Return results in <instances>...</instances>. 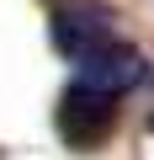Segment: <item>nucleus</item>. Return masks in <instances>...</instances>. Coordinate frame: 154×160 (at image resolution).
<instances>
[{
    "instance_id": "f03ea898",
    "label": "nucleus",
    "mask_w": 154,
    "mask_h": 160,
    "mask_svg": "<svg viewBox=\"0 0 154 160\" xmlns=\"http://www.w3.org/2000/svg\"><path fill=\"white\" fill-rule=\"evenodd\" d=\"M143 75H149L143 53H138L133 43H122L117 32H112L106 43H96V48H85L80 59H74V80H80V86H91V91H106V96L133 91Z\"/></svg>"
},
{
    "instance_id": "7ed1b4c3",
    "label": "nucleus",
    "mask_w": 154,
    "mask_h": 160,
    "mask_svg": "<svg viewBox=\"0 0 154 160\" xmlns=\"http://www.w3.org/2000/svg\"><path fill=\"white\" fill-rule=\"evenodd\" d=\"M112 38V16L101 11V6H69V11H53V43H58V53L74 64L85 48H96V43H106Z\"/></svg>"
},
{
    "instance_id": "20e7f679",
    "label": "nucleus",
    "mask_w": 154,
    "mask_h": 160,
    "mask_svg": "<svg viewBox=\"0 0 154 160\" xmlns=\"http://www.w3.org/2000/svg\"><path fill=\"white\" fill-rule=\"evenodd\" d=\"M149 123H154V118H149Z\"/></svg>"
},
{
    "instance_id": "f257e3e1",
    "label": "nucleus",
    "mask_w": 154,
    "mask_h": 160,
    "mask_svg": "<svg viewBox=\"0 0 154 160\" xmlns=\"http://www.w3.org/2000/svg\"><path fill=\"white\" fill-rule=\"evenodd\" d=\"M53 123H58V139H64L69 149H96V144H106L112 128H117V96L91 91V86H80V80H69L64 96H58Z\"/></svg>"
}]
</instances>
